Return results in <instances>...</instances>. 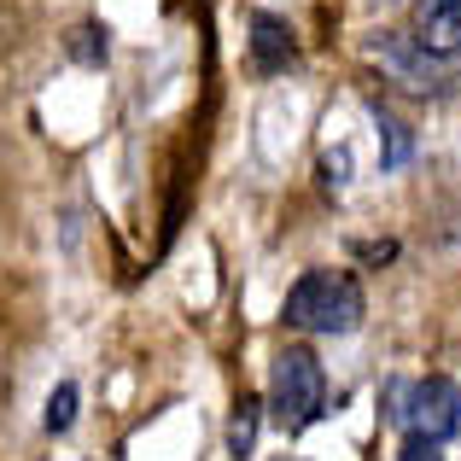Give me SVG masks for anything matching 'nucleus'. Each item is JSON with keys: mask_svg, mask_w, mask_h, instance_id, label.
<instances>
[{"mask_svg": "<svg viewBox=\"0 0 461 461\" xmlns=\"http://www.w3.org/2000/svg\"><path fill=\"white\" fill-rule=\"evenodd\" d=\"M392 420L409 432V438L444 444V438L461 427V385L444 380V374H427V380L403 385V392L392 397Z\"/></svg>", "mask_w": 461, "mask_h": 461, "instance_id": "7ed1b4c3", "label": "nucleus"}, {"mask_svg": "<svg viewBox=\"0 0 461 461\" xmlns=\"http://www.w3.org/2000/svg\"><path fill=\"white\" fill-rule=\"evenodd\" d=\"M327 403V374L315 362L310 345H286L269 368V415L281 432H304L310 420H321Z\"/></svg>", "mask_w": 461, "mask_h": 461, "instance_id": "f03ea898", "label": "nucleus"}, {"mask_svg": "<svg viewBox=\"0 0 461 461\" xmlns=\"http://www.w3.org/2000/svg\"><path fill=\"white\" fill-rule=\"evenodd\" d=\"M374 123H380V135H385V158H380V164H385V169H403V164H409V152H415L409 129L397 123V117H385V112H374Z\"/></svg>", "mask_w": 461, "mask_h": 461, "instance_id": "6e6552de", "label": "nucleus"}, {"mask_svg": "<svg viewBox=\"0 0 461 461\" xmlns=\"http://www.w3.org/2000/svg\"><path fill=\"white\" fill-rule=\"evenodd\" d=\"M258 420H263V403L258 397H240L234 420H228V456L234 461H251V450H258Z\"/></svg>", "mask_w": 461, "mask_h": 461, "instance_id": "0eeeda50", "label": "nucleus"}, {"mask_svg": "<svg viewBox=\"0 0 461 461\" xmlns=\"http://www.w3.org/2000/svg\"><path fill=\"white\" fill-rule=\"evenodd\" d=\"M374 59H380L385 70H397L409 88H427V82H420V77H427V53H420L415 41L403 47V35H380V41H374Z\"/></svg>", "mask_w": 461, "mask_h": 461, "instance_id": "423d86ee", "label": "nucleus"}, {"mask_svg": "<svg viewBox=\"0 0 461 461\" xmlns=\"http://www.w3.org/2000/svg\"><path fill=\"white\" fill-rule=\"evenodd\" d=\"M397 461H444V444H432V438H403Z\"/></svg>", "mask_w": 461, "mask_h": 461, "instance_id": "9d476101", "label": "nucleus"}, {"mask_svg": "<svg viewBox=\"0 0 461 461\" xmlns=\"http://www.w3.org/2000/svg\"><path fill=\"white\" fill-rule=\"evenodd\" d=\"M409 41L427 59H456L461 53V0H415Z\"/></svg>", "mask_w": 461, "mask_h": 461, "instance_id": "20e7f679", "label": "nucleus"}, {"mask_svg": "<svg viewBox=\"0 0 461 461\" xmlns=\"http://www.w3.org/2000/svg\"><path fill=\"white\" fill-rule=\"evenodd\" d=\"M77 403H82L77 380H59V392L47 397V432H70V420H77Z\"/></svg>", "mask_w": 461, "mask_h": 461, "instance_id": "1a4fd4ad", "label": "nucleus"}, {"mask_svg": "<svg viewBox=\"0 0 461 461\" xmlns=\"http://www.w3.org/2000/svg\"><path fill=\"white\" fill-rule=\"evenodd\" d=\"M362 315H368V298H362L357 275L350 269H310L293 281L281 304L286 327H304V333H357Z\"/></svg>", "mask_w": 461, "mask_h": 461, "instance_id": "f257e3e1", "label": "nucleus"}, {"mask_svg": "<svg viewBox=\"0 0 461 461\" xmlns=\"http://www.w3.org/2000/svg\"><path fill=\"white\" fill-rule=\"evenodd\" d=\"M251 59H258V70H286L298 59L293 23L275 18V12H258V18H251Z\"/></svg>", "mask_w": 461, "mask_h": 461, "instance_id": "39448f33", "label": "nucleus"}]
</instances>
